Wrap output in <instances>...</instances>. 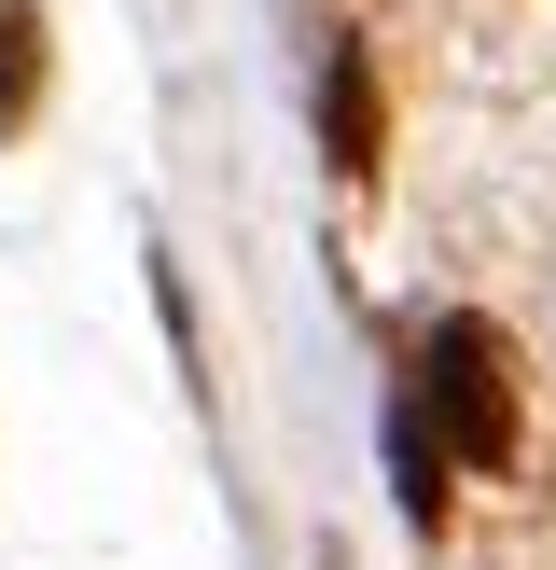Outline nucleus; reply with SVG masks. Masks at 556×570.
<instances>
[{
    "instance_id": "3",
    "label": "nucleus",
    "mask_w": 556,
    "mask_h": 570,
    "mask_svg": "<svg viewBox=\"0 0 556 570\" xmlns=\"http://www.w3.org/2000/svg\"><path fill=\"white\" fill-rule=\"evenodd\" d=\"M28 98H42V28L28 0H0V126H28Z\"/></svg>"
},
{
    "instance_id": "2",
    "label": "nucleus",
    "mask_w": 556,
    "mask_h": 570,
    "mask_svg": "<svg viewBox=\"0 0 556 570\" xmlns=\"http://www.w3.org/2000/svg\"><path fill=\"white\" fill-rule=\"evenodd\" d=\"M334 167H376V83H361V42H334Z\"/></svg>"
},
{
    "instance_id": "1",
    "label": "nucleus",
    "mask_w": 556,
    "mask_h": 570,
    "mask_svg": "<svg viewBox=\"0 0 556 570\" xmlns=\"http://www.w3.org/2000/svg\"><path fill=\"white\" fill-rule=\"evenodd\" d=\"M404 417L431 432L445 473H500V460H515V376H500V334L487 321H431V348H417V376H404Z\"/></svg>"
}]
</instances>
